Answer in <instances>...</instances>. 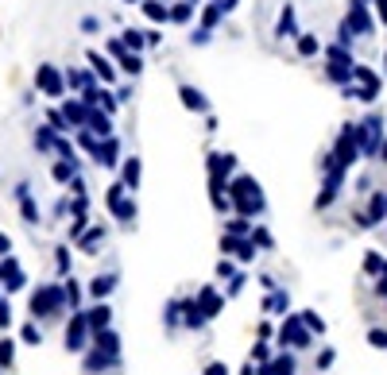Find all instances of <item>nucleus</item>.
I'll return each instance as SVG.
<instances>
[{
  "instance_id": "38",
  "label": "nucleus",
  "mask_w": 387,
  "mask_h": 375,
  "mask_svg": "<svg viewBox=\"0 0 387 375\" xmlns=\"http://www.w3.org/2000/svg\"><path fill=\"white\" fill-rule=\"evenodd\" d=\"M62 294H66V302H70V309H78V302H82V286L74 283V279H70L66 286H62Z\"/></svg>"
},
{
  "instance_id": "35",
  "label": "nucleus",
  "mask_w": 387,
  "mask_h": 375,
  "mask_svg": "<svg viewBox=\"0 0 387 375\" xmlns=\"http://www.w3.org/2000/svg\"><path fill=\"white\" fill-rule=\"evenodd\" d=\"M210 201H213V209H217V213H228V209H233V201H228L225 190H210Z\"/></svg>"
},
{
  "instance_id": "60",
  "label": "nucleus",
  "mask_w": 387,
  "mask_h": 375,
  "mask_svg": "<svg viewBox=\"0 0 387 375\" xmlns=\"http://www.w3.org/2000/svg\"><path fill=\"white\" fill-rule=\"evenodd\" d=\"M190 4H194V8H198V4H202V0H190Z\"/></svg>"
},
{
  "instance_id": "28",
  "label": "nucleus",
  "mask_w": 387,
  "mask_h": 375,
  "mask_svg": "<svg viewBox=\"0 0 387 375\" xmlns=\"http://www.w3.org/2000/svg\"><path fill=\"white\" fill-rule=\"evenodd\" d=\"M190 20H194V4H190V0L170 4V24H190Z\"/></svg>"
},
{
  "instance_id": "40",
  "label": "nucleus",
  "mask_w": 387,
  "mask_h": 375,
  "mask_svg": "<svg viewBox=\"0 0 387 375\" xmlns=\"http://www.w3.org/2000/svg\"><path fill=\"white\" fill-rule=\"evenodd\" d=\"M12 360H16V344L0 341V367H12Z\"/></svg>"
},
{
  "instance_id": "54",
  "label": "nucleus",
  "mask_w": 387,
  "mask_h": 375,
  "mask_svg": "<svg viewBox=\"0 0 387 375\" xmlns=\"http://www.w3.org/2000/svg\"><path fill=\"white\" fill-rule=\"evenodd\" d=\"M112 93H117L120 105H128V101H132V89H128V85H120V89H112Z\"/></svg>"
},
{
  "instance_id": "48",
  "label": "nucleus",
  "mask_w": 387,
  "mask_h": 375,
  "mask_svg": "<svg viewBox=\"0 0 387 375\" xmlns=\"http://www.w3.org/2000/svg\"><path fill=\"white\" fill-rule=\"evenodd\" d=\"M236 271H233V263H228V256H221V263H217V279H233Z\"/></svg>"
},
{
  "instance_id": "58",
  "label": "nucleus",
  "mask_w": 387,
  "mask_h": 375,
  "mask_svg": "<svg viewBox=\"0 0 387 375\" xmlns=\"http://www.w3.org/2000/svg\"><path fill=\"white\" fill-rule=\"evenodd\" d=\"M252 372H256V367H244V372H240V375H252Z\"/></svg>"
},
{
  "instance_id": "8",
  "label": "nucleus",
  "mask_w": 387,
  "mask_h": 375,
  "mask_svg": "<svg viewBox=\"0 0 387 375\" xmlns=\"http://www.w3.org/2000/svg\"><path fill=\"white\" fill-rule=\"evenodd\" d=\"M62 117H66V124H70V132L74 128H85V117H89V105H85L82 97H62Z\"/></svg>"
},
{
  "instance_id": "14",
  "label": "nucleus",
  "mask_w": 387,
  "mask_h": 375,
  "mask_svg": "<svg viewBox=\"0 0 387 375\" xmlns=\"http://www.w3.org/2000/svg\"><path fill=\"white\" fill-rule=\"evenodd\" d=\"M205 321H210V317L202 314L198 298H186V302H182V325H186V329H202Z\"/></svg>"
},
{
  "instance_id": "4",
  "label": "nucleus",
  "mask_w": 387,
  "mask_h": 375,
  "mask_svg": "<svg viewBox=\"0 0 387 375\" xmlns=\"http://www.w3.org/2000/svg\"><path fill=\"white\" fill-rule=\"evenodd\" d=\"M85 66L93 70V74H97V82L101 85H117V62L109 59V54H101V50H85Z\"/></svg>"
},
{
  "instance_id": "19",
  "label": "nucleus",
  "mask_w": 387,
  "mask_h": 375,
  "mask_svg": "<svg viewBox=\"0 0 387 375\" xmlns=\"http://www.w3.org/2000/svg\"><path fill=\"white\" fill-rule=\"evenodd\" d=\"M54 135H62V132H54L51 124H43V128H35V151H39V155H51L54 151Z\"/></svg>"
},
{
  "instance_id": "16",
  "label": "nucleus",
  "mask_w": 387,
  "mask_h": 375,
  "mask_svg": "<svg viewBox=\"0 0 387 375\" xmlns=\"http://www.w3.org/2000/svg\"><path fill=\"white\" fill-rule=\"evenodd\" d=\"M93 344H97V348H101V352H109V356H120V337L112 333L109 325H105V329H97V333H93Z\"/></svg>"
},
{
  "instance_id": "29",
  "label": "nucleus",
  "mask_w": 387,
  "mask_h": 375,
  "mask_svg": "<svg viewBox=\"0 0 387 375\" xmlns=\"http://www.w3.org/2000/svg\"><path fill=\"white\" fill-rule=\"evenodd\" d=\"M295 372V360L291 356H283V360H275V364H263L260 367V375H291Z\"/></svg>"
},
{
  "instance_id": "13",
  "label": "nucleus",
  "mask_w": 387,
  "mask_h": 375,
  "mask_svg": "<svg viewBox=\"0 0 387 375\" xmlns=\"http://www.w3.org/2000/svg\"><path fill=\"white\" fill-rule=\"evenodd\" d=\"M140 12L152 24H170V4H163V0H140Z\"/></svg>"
},
{
  "instance_id": "3",
  "label": "nucleus",
  "mask_w": 387,
  "mask_h": 375,
  "mask_svg": "<svg viewBox=\"0 0 387 375\" xmlns=\"http://www.w3.org/2000/svg\"><path fill=\"white\" fill-rule=\"evenodd\" d=\"M62 306H66L62 286H39V291L31 294V314L35 317H51V314H59Z\"/></svg>"
},
{
  "instance_id": "23",
  "label": "nucleus",
  "mask_w": 387,
  "mask_h": 375,
  "mask_svg": "<svg viewBox=\"0 0 387 375\" xmlns=\"http://www.w3.org/2000/svg\"><path fill=\"white\" fill-rule=\"evenodd\" d=\"M105 240V225H93V228H85L82 236H78V248L82 251H97V244Z\"/></svg>"
},
{
  "instance_id": "44",
  "label": "nucleus",
  "mask_w": 387,
  "mask_h": 375,
  "mask_svg": "<svg viewBox=\"0 0 387 375\" xmlns=\"http://www.w3.org/2000/svg\"><path fill=\"white\" fill-rule=\"evenodd\" d=\"M85 225H89V217H85V209H82V213H74V225H70V236L78 240V236L85 233Z\"/></svg>"
},
{
  "instance_id": "25",
  "label": "nucleus",
  "mask_w": 387,
  "mask_h": 375,
  "mask_svg": "<svg viewBox=\"0 0 387 375\" xmlns=\"http://www.w3.org/2000/svg\"><path fill=\"white\" fill-rule=\"evenodd\" d=\"M51 175H54V182H62V186H66L70 178L78 175V159H59V163L51 167Z\"/></svg>"
},
{
  "instance_id": "47",
  "label": "nucleus",
  "mask_w": 387,
  "mask_h": 375,
  "mask_svg": "<svg viewBox=\"0 0 387 375\" xmlns=\"http://www.w3.org/2000/svg\"><path fill=\"white\" fill-rule=\"evenodd\" d=\"M54 263H59V271L66 275V271H70V251H66V248H59V251H54Z\"/></svg>"
},
{
  "instance_id": "57",
  "label": "nucleus",
  "mask_w": 387,
  "mask_h": 375,
  "mask_svg": "<svg viewBox=\"0 0 387 375\" xmlns=\"http://www.w3.org/2000/svg\"><path fill=\"white\" fill-rule=\"evenodd\" d=\"M376 8H379V16L387 20V0H376Z\"/></svg>"
},
{
  "instance_id": "11",
  "label": "nucleus",
  "mask_w": 387,
  "mask_h": 375,
  "mask_svg": "<svg viewBox=\"0 0 387 375\" xmlns=\"http://www.w3.org/2000/svg\"><path fill=\"white\" fill-rule=\"evenodd\" d=\"M140 175H143V163H140V155H132V159H120V182H124V190H128V193H136V186H140Z\"/></svg>"
},
{
  "instance_id": "56",
  "label": "nucleus",
  "mask_w": 387,
  "mask_h": 375,
  "mask_svg": "<svg viewBox=\"0 0 387 375\" xmlns=\"http://www.w3.org/2000/svg\"><path fill=\"white\" fill-rule=\"evenodd\" d=\"M8 251H12V240H8L4 233H0V256H8Z\"/></svg>"
},
{
  "instance_id": "32",
  "label": "nucleus",
  "mask_w": 387,
  "mask_h": 375,
  "mask_svg": "<svg viewBox=\"0 0 387 375\" xmlns=\"http://www.w3.org/2000/svg\"><path fill=\"white\" fill-rule=\"evenodd\" d=\"M283 341H291V344H306V329L298 325V321H286V325H283Z\"/></svg>"
},
{
  "instance_id": "24",
  "label": "nucleus",
  "mask_w": 387,
  "mask_h": 375,
  "mask_svg": "<svg viewBox=\"0 0 387 375\" xmlns=\"http://www.w3.org/2000/svg\"><path fill=\"white\" fill-rule=\"evenodd\" d=\"M275 35L279 39H291V35H298V24H295V8L286 4L283 8V16H279V27H275Z\"/></svg>"
},
{
  "instance_id": "45",
  "label": "nucleus",
  "mask_w": 387,
  "mask_h": 375,
  "mask_svg": "<svg viewBox=\"0 0 387 375\" xmlns=\"http://www.w3.org/2000/svg\"><path fill=\"white\" fill-rule=\"evenodd\" d=\"M167 325H182V302H170L167 306Z\"/></svg>"
},
{
  "instance_id": "7",
  "label": "nucleus",
  "mask_w": 387,
  "mask_h": 375,
  "mask_svg": "<svg viewBox=\"0 0 387 375\" xmlns=\"http://www.w3.org/2000/svg\"><path fill=\"white\" fill-rule=\"evenodd\" d=\"M93 163L97 167H120V140L117 135H105V140H97V151H93Z\"/></svg>"
},
{
  "instance_id": "53",
  "label": "nucleus",
  "mask_w": 387,
  "mask_h": 375,
  "mask_svg": "<svg viewBox=\"0 0 387 375\" xmlns=\"http://www.w3.org/2000/svg\"><path fill=\"white\" fill-rule=\"evenodd\" d=\"M228 233H233V236H244L248 225H244V221H228Z\"/></svg>"
},
{
  "instance_id": "15",
  "label": "nucleus",
  "mask_w": 387,
  "mask_h": 375,
  "mask_svg": "<svg viewBox=\"0 0 387 375\" xmlns=\"http://www.w3.org/2000/svg\"><path fill=\"white\" fill-rule=\"evenodd\" d=\"M198 306H202V314H205V317H217L225 302H221V294L213 291V286H202V291H198Z\"/></svg>"
},
{
  "instance_id": "9",
  "label": "nucleus",
  "mask_w": 387,
  "mask_h": 375,
  "mask_svg": "<svg viewBox=\"0 0 387 375\" xmlns=\"http://www.w3.org/2000/svg\"><path fill=\"white\" fill-rule=\"evenodd\" d=\"M62 78H66V93H82L89 85H97V74L89 66H70V70H62Z\"/></svg>"
},
{
  "instance_id": "34",
  "label": "nucleus",
  "mask_w": 387,
  "mask_h": 375,
  "mask_svg": "<svg viewBox=\"0 0 387 375\" xmlns=\"http://www.w3.org/2000/svg\"><path fill=\"white\" fill-rule=\"evenodd\" d=\"M47 124H51L54 132H62V135L70 132V124H66V117H62V109H47Z\"/></svg>"
},
{
  "instance_id": "26",
  "label": "nucleus",
  "mask_w": 387,
  "mask_h": 375,
  "mask_svg": "<svg viewBox=\"0 0 387 375\" xmlns=\"http://www.w3.org/2000/svg\"><path fill=\"white\" fill-rule=\"evenodd\" d=\"M221 20H225V8H221L217 0H210V4H205L202 8V27H210V31H217V24Z\"/></svg>"
},
{
  "instance_id": "46",
  "label": "nucleus",
  "mask_w": 387,
  "mask_h": 375,
  "mask_svg": "<svg viewBox=\"0 0 387 375\" xmlns=\"http://www.w3.org/2000/svg\"><path fill=\"white\" fill-rule=\"evenodd\" d=\"M105 50H109V59L117 62V59H120V54H124L128 47H124V43H120V35H117V39H109V43H105Z\"/></svg>"
},
{
  "instance_id": "12",
  "label": "nucleus",
  "mask_w": 387,
  "mask_h": 375,
  "mask_svg": "<svg viewBox=\"0 0 387 375\" xmlns=\"http://www.w3.org/2000/svg\"><path fill=\"white\" fill-rule=\"evenodd\" d=\"M85 128H89L97 140H105V135H112V117H109L105 109H97V105H93L89 117H85Z\"/></svg>"
},
{
  "instance_id": "30",
  "label": "nucleus",
  "mask_w": 387,
  "mask_h": 375,
  "mask_svg": "<svg viewBox=\"0 0 387 375\" xmlns=\"http://www.w3.org/2000/svg\"><path fill=\"white\" fill-rule=\"evenodd\" d=\"M20 213H24L27 225H35V221H39V205L31 201V193H20Z\"/></svg>"
},
{
  "instance_id": "55",
  "label": "nucleus",
  "mask_w": 387,
  "mask_h": 375,
  "mask_svg": "<svg viewBox=\"0 0 387 375\" xmlns=\"http://www.w3.org/2000/svg\"><path fill=\"white\" fill-rule=\"evenodd\" d=\"M240 286H244V275H233V283H228V294H240Z\"/></svg>"
},
{
  "instance_id": "36",
  "label": "nucleus",
  "mask_w": 387,
  "mask_h": 375,
  "mask_svg": "<svg viewBox=\"0 0 387 375\" xmlns=\"http://www.w3.org/2000/svg\"><path fill=\"white\" fill-rule=\"evenodd\" d=\"M20 337H24V341H27V344H43V329H39V325H35V321H27V325H24V329H20Z\"/></svg>"
},
{
  "instance_id": "6",
  "label": "nucleus",
  "mask_w": 387,
  "mask_h": 375,
  "mask_svg": "<svg viewBox=\"0 0 387 375\" xmlns=\"http://www.w3.org/2000/svg\"><path fill=\"white\" fill-rule=\"evenodd\" d=\"M178 101H182V109L198 112V117H205V112H210V97H205L198 85H190V82L178 85Z\"/></svg>"
},
{
  "instance_id": "42",
  "label": "nucleus",
  "mask_w": 387,
  "mask_h": 375,
  "mask_svg": "<svg viewBox=\"0 0 387 375\" xmlns=\"http://www.w3.org/2000/svg\"><path fill=\"white\" fill-rule=\"evenodd\" d=\"M263 309H271V314H283V309H286V294H271V298L263 302Z\"/></svg>"
},
{
  "instance_id": "43",
  "label": "nucleus",
  "mask_w": 387,
  "mask_h": 375,
  "mask_svg": "<svg viewBox=\"0 0 387 375\" xmlns=\"http://www.w3.org/2000/svg\"><path fill=\"white\" fill-rule=\"evenodd\" d=\"M78 27H82V35H97V31H101V20H97V16H82V24H78Z\"/></svg>"
},
{
  "instance_id": "5",
  "label": "nucleus",
  "mask_w": 387,
  "mask_h": 375,
  "mask_svg": "<svg viewBox=\"0 0 387 375\" xmlns=\"http://www.w3.org/2000/svg\"><path fill=\"white\" fill-rule=\"evenodd\" d=\"M89 337H93V329H89V321H85V314L78 309V314L70 317V325H66V348L70 352H85Z\"/></svg>"
},
{
  "instance_id": "20",
  "label": "nucleus",
  "mask_w": 387,
  "mask_h": 375,
  "mask_svg": "<svg viewBox=\"0 0 387 375\" xmlns=\"http://www.w3.org/2000/svg\"><path fill=\"white\" fill-rule=\"evenodd\" d=\"M112 291H117V275H97V279L89 283V294H93L97 302H105Z\"/></svg>"
},
{
  "instance_id": "21",
  "label": "nucleus",
  "mask_w": 387,
  "mask_h": 375,
  "mask_svg": "<svg viewBox=\"0 0 387 375\" xmlns=\"http://www.w3.org/2000/svg\"><path fill=\"white\" fill-rule=\"evenodd\" d=\"M85 321H89V329H93V333H97V329H105V325H109V321H112V309L105 306V302H97V306H93L89 314H85Z\"/></svg>"
},
{
  "instance_id": "17",
  "label": "nucleus",
  "mask_w": 387,
  "mask_h": 375,
  "mask_svg": "<svg viewBox=\"0 0 387 375\" xmlns=\"http://www.w3.org/2000/svg\"><path fill=\"white\" fill-rule=\"evenodd\" d=\"M117 70H120V74H128V78H140V74H143V54L124 50V54L117 59Z\"/></svg>"
},
{
  "instance_id": "10",
  "label": "nucleus",
  "mask_w": 387,
  "mask_h": 375,
  "mask_svg": "<svg viewBox=\"0 0 387 375\" xmlns=\"http://www.w3.org/2000/svg\"><path fill=\"white\" fill-rule=\"evenodd\" d=\"M0 283H4V291H24V283H27V275H24V271H20V263H16V259H4V263H0Z\"/></svg>"
},
{
  "instance_id": "51",
  "label": "nucleus",
  "mask_w": 387,
  "mask_h": 375,
  "mask_svg": "<svg viewBox=\"0 0 387 375\" xmlns=\"http://www.w3.org/2000/svg\"><path fill=\"white\" fill-rule=\"evenodd\" d=\"M143 39H147V47H159V43H163V31H155V27H152V31H143Z\"/></svg>"
},
{
  "instance_id": "27",
  "label": "nucleus",
  "mask_w": 387,
  "mask_h": 375,
  "mask_svg": "<svg viewBox=\"0 0 387 375\" xmlns=\"http://www.w3.org/2000/svg\"><path fill=\"white\" fill-rule=\"evenodd\" d=\"M120 43H124L128 50H136V54L147 50V39H143V31H136V27H124V31H120Z\"/></svg>"
},
{
  "instance_id": "59",
  "label": "nucleus",
  "mask_w": 387,
  "mask_h": 375,
  "mask_svg": "<svg viewBox=\"0 0 387 375\" xmlns=\"http://www.w3.org/2000/svg\"><path fill=\"white\" fill-rule=\"evenodd\" d=\"M120 4H140V0H120Z\"/></svg>"
},
{
  "instance_id": "52",
  "label": "nucleus",
  "mask_w": 387,
  "mask_h": 375,
  "mask_svg": "<svg viewBox=\"0 0 387 375\" xmlns=\"http://www.w3.org/2000/svg\"><path fill=\"white\" fill-rule=\"evenodd\" d=\"M205 375H228V367H225V364H221V360H213V364H210V367H205Z\"/></svg>"
},
{
  "instance_id": "1",
  "label": "nucleus",
  "mask_w": 387,
  "mask_h": 375,
  "mask_svg": "<svg viewBox=\"0 0 387 375\" xmlns=\"http://www.w3.org/2000/svg\"><path fill=\"white\" fill-rule=\"evenodd\" d=\"M225 193H228V201H233V209L240 217H256L263 209V193H260V186H256V178H248V175H236L233 182H225Z\"/></svg>"
},
{
  "instance_id": "22",
  "label": "nucleus",
  "mask_w": 387,
  "mask_h": 375,
  "mask_svg": "<svg viewBox=\"0 0 387 375\" xmlns=\"http://www.w3.org/2000/svg\"><path fill=\"white\" fill-rule=\"evenodd\" d=\"M109 209H112V217H120V221H136V201L128 198V193H120L117 201H109Z\"/></svg>"
},
{
  "instance_id": "50",
  "label": "nucleus",
  "mask_w": 387,
  "mask_h": 375,
  "mask_svg": "<svg viewBox=\"0 0 387 375\" xmlns=\"http://www.w3.org/2000/svg\"><path fill=\"white\" fill-rule=\"evenodd\" d=\"M252 244H260V248H271V236L263 233V228H256V233H252Z\"/></svg>"
},
{
  "instance_id": "39",
  "label": "nucleus",
  "mask_w": 387,
  "mask_h": 375,
  "mask_svg": "<svg viewBox=\"0 0 387 375\" xmlns=\"http://www.w3.org/2000/svg\"><path fill=\"white\" fill-rule=\"evenodd\" d=\"M298 54H306V59L318 54V39H314V35H298Z\"/></svg>"
},
{
  "instance_id": "18",
  "label": "nucleus",
  "mask_w": 387,
  "mask_h": 375,
  "mask_svg": "<svg viewBox=\"0 0 387 375\" xmlns=\"http://www.w3.org/2000/svg\"><path fill=\"white\" fill-rule=\"evenodd\" d=\"M120 356H109V352H101L97 344H93V352L85 356V372H105V367H117Z\"/></svg>"
},
{
  "instance_id": "49",
  "label": "nucleus",
  "mask_w": 387,
  "mask_h": 375,
  "mask_svg": "<svg viewBox=\"0 0 387 375\" xmlns=\"http://www.w3.org/2000/svg\"><path fill=\"white\" fill-rule=\"evenodd\" d=\"M12 325V306L8 302H0V329H8Z\"/></svg>"
},
{
  "instance_id": "41",
  "label": "nucleus",
  "mask_w": 387,
  "mask_h": 375,
  "mask_svg": "<svg viewBox=\"0 0 387 375\" xmlns=\"http://www.w3.org/2000/svg\"><path fill=\"white\" fill-rule=\"evenodd\" d=\"M240 244H244V240H236L233 233L221 236V256H236V251H240Z\"/></svg>"
},
{
  "instance_id": "33",
  "label": "nucleus",
  "mask_w": 387,
  "mask_h": 375,
  "mask_svg": "<svg viewBox=\"0 0 387 375\" xmlns=\"http://www.w3.org/2000/svg\"><path fill=\"white\" fill-rule=\"evenodd\" d=\"M54 155H59V159H78V155H74V140H66V135H54Z\"/></svg>"
},
{
  "instance_id": "2",
  "label": "nucleus",
  "mask_w": 387,
  "mask_h": 375,
  "mask_svg": "<svg viewBox=\"0 0 387 375\" xmlns=\"http://www.w3.org/2000/svg\"><path fill=\"white\" fill-rule=\"evenodd\" d=\"M35 89L51 101H62L66 97V78H62V70L54 66V62H39V70H35Z\"/></svg>"
},
{
  "instance_id": "37",
  "label": "nucleus",
  "mask_w": 387,
  "mask_h": 375,
  "mask_svg": "<svg viewBox=\"0 0 387 375\" xmlns=\"http://www.w3.org/2000/svg\"><path fill=\"white\" fill-rule=\"evenodd\" d=\"M210 39H213V31H210V27H202V24L190 31V43H194V47H210Z\"/></svg>"
},
{
  "instance_id": "31",
  "label": "nucleus",
  "mask_w": 387,
  "mask_h": 375,
  "mask_svg": "<svg viewBox=\"0 0 387 375\" xmlns=\"http://www.w3.org/2000/svg\"><path fill=\"white\" fill-rule=\"evenodd\" d=\"M74 143H78V147H85L89 155L97 151V135H93L89 128H74Z\"/></svg>"
}]
</instances>
